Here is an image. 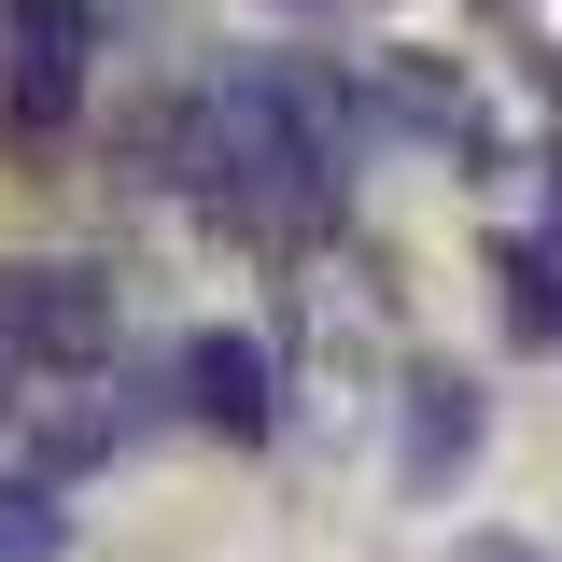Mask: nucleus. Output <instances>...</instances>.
<instances>
[{"instance_id": "f257e3e1", "label": "nucleus", "mask_w": 562, "mask_h": 562, "mask_svg": "<svg viewBox=\"0 0 562 562\" xmlns=\"http://www.w3.org/2000/svg\"><path fill=\"white\" fill-rule=\"evenodd\" d=\"M0 338L29 351V366L99 351V338H113V281H99V268H14V281H0Z\"/></svg>"}, {"instance_id": "f03ea898", "label": "nucleus", "mask_w": 562, "mask_h": 562, "mask_svg": "<svg viewBox=\"0 0 562 562\" xmlns=\"http://www.w3.org/2000/svg\"><path fill=\"white\" fill-rule=\"evenodd\" d=\"M183 394H198V422H225V436H268V351L254 338H198L183 351Z\"/></svg>"}]
</instances>
